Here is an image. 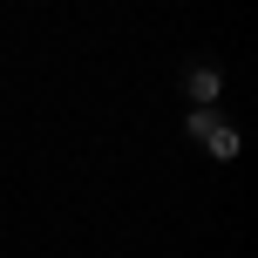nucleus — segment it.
I'll use <instances>...</instances> for the list:
<instances>
[{
    "label": "nucleus",
    "instance_id": "nucleus-1",
    "mask_svg": "<svg viewBox=\"0 0 258 258\" xmlns=\"http://www.w3.org/2000/svg\"><path fill=\"white\" fill-rule=\"evenodd\" d=\"M183 95H190V109H218L224 68H218V61H190V68H183Z\"/></svg>",
    "mask_w": 258,
    "mask_h": 258
},
{
    "label": "nucleus",
    "instance_id": "nucleus-2",
    "mask_svg": "<svg viewBox=\"0 0 258 258\" xmlns=\"http://www.w3.org/2000/svg\"><path fill=\"white\" fill-rule=\"evenodd\" d=\"M238 143H245V136H238L231 122H218V129H211V136H204V150L218 156V163H231V156H238Z\"/></svg>",
    "mask_w": 258,
    "mask_h": 258
},
{
    "label": "nucleus",
    "instance_id": "nucleus-3",
    "mask_svg": "<svg viewBox=\"0 0 258 258\" xmlns=\"http://www.w3.org/2000/svg\"><path fill=\"white\" fill-rule=\"evenodd\" d=\"M224 116H218V109H190V122H183V129H190V143H204L211 136V129H218Z\"/></svg>",
    "mask_w": 258,
    "mask_h": 258
}]
</instances>
